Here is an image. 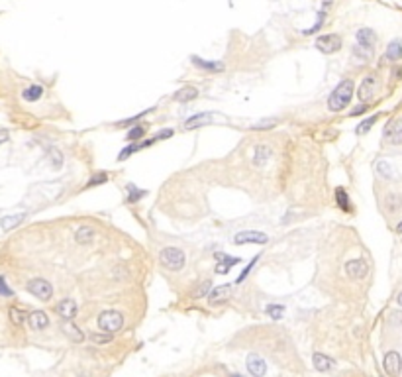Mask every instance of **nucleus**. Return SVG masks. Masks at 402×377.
Wrapping results in <instances>:
<instances>
[{
    "mask_svg": "<svg viewBox=\"0 0 402 377\" xmlns=\"http://www.w3.org/2000/svg\"><path fill=\"white\" fill-rule=\"evenodd\" d=\"M353 81L351 79H344L334 91H332V95H330V99H328V108L332 110V112H340V110H344L347 104H349V100H351V97H353Z\"/></svg>",
    "mask_w": 402,
    "mask_h": 377,
    "instance_id": "1",
    "label": "nucleus"
},
{
    "mask_svg": "<svg viewBox=\"0 0 402 377\" xmlns=\"http://www.w3.org/2000/svg\"><path fill=\"white\" fill-rule=\"evenodd\" d=\"M159 261H161V265H163L165 269H169V271H181V269L185 267V261H187V259H185V252H183L181 248L169 246V248L161 250Z\"/></svg>",
    "mask_w": 402,
    "mask_h": 377,
    "instance_id": "2",
    "label": "nucleus"
},
{
    "mask_svg": "<svg viewBox=\"0 0 402 377\" xmlns=\"http://www.w3.org/2000/svg\"><path fill=\"white\" fill-rule=\"evenodd\" d=\"M122 326H124V317H122V313H118V311H104V313L98 317V328L104 330V332H108V334L118 332Z\"/></svg>",
    "mask_w": 402,
    "mask_h": 377,
    "instance_id": "3",
    "label": "nucleus"
},
{
    "mask_svg": "<svg viewBox=\"0 0 402 377\" xmlns=\"http://www.w3.org/2000/svg\"><path fill=\"white\" fill-rule=\"evenodd\" d=\"M383 141L388 145H402V118H392L383 128Z\"/></svg>",
    "mask_w": 402,
    "mask_h": 377,
    "instance_id": "4",
    "label": "nucleus"
},
{
    "mask_svg": "<svg viewBox=\"0 0 402 377\" xmlns=\"http://www.w3.org/2000/svg\"><path fill=\"white\" fill-rule=\"evenodd\" d=\"M26 289H28V293H32L34 297L43 300V303H47V300L53 297V287L45 279H32V281H28Z\"/></svg>",
    "mask_w": 402,
    "mask_h": 377,
    "instance_id": "5",
    "label": "nucleus"
},
{
    "mask_svg": "<svg viewBox=\"0 0 402 377\" xmlns=\"http://www.w3.org/2000/svg\"><path fill=\"white\" fill-rule=\"evenodd\" d=\"M218 120H224V116L218 114V112H198V114L191 116L185 122V128L187 130H194V128H200V126H210L212 122H218Z\"/></svg>",
    "mask_w": 402,
    "mask_h": 377,
    "instance_id": "6",
    "label": "nucleus"
},
{
    "mask_svg": "<svg viewBox=\"0 0 402 377\" xmlns=\"http://www.w3.org/2000/svg\"><path fill=\"white\" fill-rule=\"evenodd\" d=\"M269 236L265 232H257V230H246V232H237L233 236V244L241 246V244H267Z\"/></svg>",
    "mask_w": 402,
    "mask_h": 377,
    "instance_id": "7",
    "label": "nucleus"
},
{
    "mask_svg": "<svg viewBox=\"0 0 402 377\" xmlns=\"http://www.w3.org/2000/svg\"><path fill=\"white\" fill-rule=\"evenodd\" d=\"M316 47L322 51V53H336L340 51L342 47V38L338 34H326V36H320L316 40Z\"/></svg>",
    "mask_w": 402,
    "mask_h": 377,
    "instance_id": "8",
    "label": "nucleus"
},
{
    "mask_svg": "<svg viewBox=\"0 0 402 377\" xmlns=\"http://www.w3.org/2000/svg\"><path fill=\"white\" fill-rule=\"evenodd\" d=\"M383 365H384V371H386L390 377H398L400 371H402V357H400V354L394 352V350L388 352V354L384 356Z\"/></svg>",
    "mask_w": 402,
    "mask_h": 377,
    "instance_id": "9",
    "label": "nucleus"
},
{
    "mask_svg": "<svg viewBox=\"0 0 402 377\" xmlns=\"http://www.w3.org/2000/svg\"><path fill=\"white\" fill-rule=\"evenodd\" d=\"M231 289H233V287H231L230 283H226V285H220V287L212 289V291H210V295H208V303H210L212 307L226 303L228 298H231Z\"/></svg>",
    "mask_w": 402,
    "mask_h": 377,
    "instance_id": "10",
    "label": "nucleus"
},
{
    "mask_svg": "<svg viewBox=\"0 0 402 377\" xmlns=\"http://www.w3.org/2000/svg\"><path fill=\"white\" fill-rule=\"evenodd\" d=\"M367 271H369V267H367V263L363 259H349L345 263V273L351 279H363L367 275Z\"/></svg>",
    "mask_w": 402,
    "mask_h": 377,
    "instance_id": "11",
    "label": "nucleus"
},
{
    "mask_svg": "<svg viewBox=\"0 0 402 377\" xmlns=\"http://www.w3.org/2000/svg\"><path fill=\"white\" fill-rule=\"evenodd\" d=\"M214 258H216V261H218V265H216V273H220V275H226V273L230 271V267H233V265L239 263V258L226 256V254H222V252H216Z\"/></svg>",
    "mask_w": 402,
    "mask_h": 377,
    "instance_id": "12",
    "label": "nucleus"
},
{
    "mask_svg": "<svg viewBox=\"0 0 402 377\" xmlns=\"http://www.w3.org/2000/svg\"><path fill=\"white\" fill-rule=\"evenodd\" d=\"M248 369L253 377H263L267 373V363H265L263 357H259L255 354H249L248 356Z\"/></svg>",
    "mask_w": 402,
    "mask_h": 377,
    "instance_id": "13",
    "label": "nucleus"
},
{
    "mask_svg": "<svg viewBox=\"0 0 402 377\" xmlns=\"http://www.w3.org/2000/svg\"><path fill=\"white\" fill-rule=\"evenodd\" d=\"M77 311H78V307H77V303H75L73 298H63L61 303L57 305V315H59L63 320H73L75 315H77Z\"/></svg>",
    "mask_w": 402,
    "mask_h": 377,
    "instance_id": "14",
    "label": "nucleus"
},
{
    "mask_svg": "<svg viewBox=\"0 0 402 377\" xmlns=\"http://www.w3.org/2000/svg\"><path fill=\"white\" fill-rule=\"evenodd\" d=\"M355 38H357V43H359L361 47H365V49H371V51H373V47L377 45V36H375V32L369 30V28L357 30Z\"/></svg>",
    "mask_w": 402,
    "mask_h": 377,
    "instance_id": "15",
    "label": "nucleus"
},
{
    "mask_svg": "<svg viewBox=\"0 0 402 377\" xmlns=\"http://www.w3.org/2000/svg\"><path fill=\"white\" fill-rule=\"evenodd\" d=\"M375 95V75H367L363 79V83L359 85V100L361 102H367L371 97Z\"/></svg>",
    "mask_w": 402,
    "mask_h": 377,
    "instance_id": "16",
    "label": "nucleus"
},
{
    "mask_svg": "<svg viewBox=\"0 0 402 377\" xmlns=\"http://www.w3.org/2000/svg\"><path fill=\"white\" fill-rule=\"evenodd\" d=\"M28 324H30L32 330H45L49 326V318L43 311H34L28 317Z\"/></svg>",
    "mask_w": 402,
    "mask_h": 377,
    "instance_id": "17",
    "label": "nucleus"
},
{
    "mask_svg": "<svg viewBox=\"0 0 402 377\" xmlns=\"http://www.w3.org/2000/svg\"><path fill=\"white\" fill-rule=\"evenodd\" d=\"M191 61L198 69H204V71H210V73H222L224 71V63H220V61H208V59H202V57H196V55H192Z\"/></svg>",
    "mask_w": 402,
    "mask_h": 377,
    "instance_id": "18",
    "label": "nucleus"
},
{
    "mask_svg": "<svg viewBox=\"0 0 402 377\" xmlns=\"http://www.w3.org/2000/svg\"><path fill=\"white\" fill-rule=\"evenodd\" d=\"M75 240L80 246H89L95 240V230L91 228V226H78L77 232H75Z\"/></svg>",
    "mask_w": 402,
    "mask_h": 377,
    "instance_id": "19",
    "label": "nucleus"
},
{
    "mask_svg": "<svg viewBox=\"0 0 402 377\" xmlns=\"http://www.w3.org/2000/svg\"><path fill=\"white\" fill-rule=\"evenodd\" d=\"M271 154H273V152H271L269 145H257V147H255V154H253V165L263 167V165L269 161Z\"/></svg>",
    "mask_w": 402,
    "mask_h": 377,
    "instance_id": "20",
    "label": "nucleus"
},
{
    "mask_svg": "<svg viewBox=\"0 0 402 377\" xmlns=\"http://www.w3.org/2000/svg\"><path fill=\"white\" fill-rule=\"evenodd\" d=\"M312 363H314V367H316L318 371H328V369L334 367V359L328 357V356H324V354H314V356H312Z\"/></svg>",
    "mask_w": 402,
    "mask_h": 377,
    "instance_id": "21",
    "label": "nucleus"
},
{
    "mask_svg": "<svg viewBox=\"0 0 402 377\" xmlns=\"http://www.w3.org/2000/svg\"><path fill=\"white\" fill-rule=\"evenodd\" d=\"M196 97H198V91L194 87H183L181 91H177L173 95V100H177V102H191Z\"/></svg>",
    "mask_w": 402,
    "mask_h": 377,
    "instance_id": "22",
    "label": "nucleus"
},
{
    "mask_svg": "<svg viewBox=\"0 0 402 377\" xmlns=\"http://www.w3.org/2000/svg\"><path fill=\"white\" fill-rule=\"evenodd\" d=\"M384 208L388 212H398L402 208V195L400 193H388L384 197Z\"/></svg>",
    "mask_w": 402,
    "mask_h": 377,
    "instance_id": "23",
    "label": "nucleus"
},
{
    "mask_svg": "<svg viewBox=\"0 0 402 377\" xmlns=\"http://www.w3.org/2000/svg\"><path fill=\"white\" fill-rule=\"evenodd\" d=\"M63 330H65V334L73 340V342H77V344H80V342H83L85 340V334L83 332H80V328L78 326H75L71 320H67L65 322V326H63Z\"/></svg>",
    "mask_w": 402,
    "mask_h": 377,
    "instance_id": "24",
    "label": "nucleus"
},
{
    "mask_svg": "<svg viewBox=\"0 0 402 377\" xmlns=\"http://www.w3.org/2000/svg\"><path fill=\"white\" fill-rule=\"evenodd\" d=\"M384 57H386V59H390V61H398V59H402V41H400V40L390 41V43H388V47H386Z\"/></svg>",
    "mask_w": 402,
    "mask_h": 377,
    "instance_id": "25",
    "label": "nucleus"
},
{
    "mask_svg": "<svg viewBox=\"0 0 402 377\" xmlns=\"http://www.w3.org/2000/svg\"><path fill=\"white\" fill-rule=\"evenodd\" d=\"M336 202H338V206L342 208V210H345V212H351V200H349V195H347V191L345 189H336Z\"/></svg>",
    "mask_w": 402,
    "mask_h": 377,
    "instance_id": "26",
    "label": "nucleus"
},
{
    "mask_svg": "<svg viewBox=\"0 0 402 377\" xmlns=\"http://www.w3.org/2000/svg\"><path fill=\"white\" fill-rule=\"evenodd\" d=\"M126 191H128V202L130 204H134V202H137L139 198H143V197H147V191H139L135 185H132V183H128L126 185Z\"/></svg>",
    "mask_w": 402,
    "mask_h": 377,
    "instance_id": "27",
    "label": "nucleus"
},
{
    "mask_svg": "<svg viewBox=\"0 0 402 377\" xmlns=\"http://www.w3.org/2000/svg\"><path fill=\"white\" fill-rule=\"evenodd\" d=\"M41 95H43V89H41L39 85H32V87H28V89L22 93L24 100H30V102L39 100V99H41Z\"/></svg>",
    "mask_w": 402,
    "mask_h": 377,
    "instance_id": "28",
    "label": "nucleus"
},
{
    "mask_svg": "<svg viewBox=\"0 0 402 377\" xmlns=\"http://www.w3.org/2000/svg\"><path fill=\"white\" fill-rule=\"evenodd\" d=\"M139 149H143V147H141V143H135V141H134V143H130V145H126V147L122 149V152L118 154V158H116V159H118V161H124V159H128L132 154L139 152Z\"/></svg>",
    "mask_w": 402,
    "mask_h": 377,
    "instance_id": "29",
    "label": "nucleus"
},
{
    "mask_svg": "<svg viewBox=\"0 0 402 377\" xmlns=\"http://www.w3.org/2000/svg\"><path fill=\"white\" fill-rule=\"evenodd\" d=\"M110 177H108V173H102V171H98V173H95L91 179H89V183L85 185V189H93V187H98V185H104L106 181H108Z\"/></svg>",
    "mask_w": 402,
    "mask_h": 377,
    "instance_id": "30",
    "label": "nucleus"
},
{
    "mask_svg": "<svg viewBox=\"0 0 402 377\" xmlns=\"http://www.w3.org/2000/svg\"><path fill=\"white\" fill-rule=\"evenodd\" d=\"M22 220H24V214L8 216V218H2V222H0V226H2V230H12L14 226H18V224H20Z\"/></svg>",
    "mask_w": 402,
    "mask_h": 377,
    "instance_id": "31",
    "label": "nucleus"
},
{
    "mask_svg": "<svg viewBox=\"0 0 402 377\" xmlns=\"http://www.w3.org/2000/svg\"><path fill=\"white\" fill-rule=\"evenodd\" d=\"M145 132H147V126H145V124H137V126H134V128L128 132V139H130V141H137V139H141V138L145 136Z\"/></svg>",
    "mask_w": 402,
    "mask_h": 377,
    "instance_id": "32",
    "label": "nucleus"
},
{
    "mask_svg": "<svg viewBox=\"0 0 402 377\" xmlns=\"http://www.w3.org/2000/svg\"><path fill=\"white\" fill-rule=\"evenodd\" d=\"M377 120H379V116H377V114H375V116H369L367 120H363V122H361V124H359L357 128H355V134H359V136L367 134V132L371 130V126H373V124H375Z\"/></svg>",
    "mask_w": 402,
    "mask_h": 377,
    "instance_id": "33",
    "label": "nucleus"
},
{
    "mask_svg": "<svg viewBox=\"0 0 402 377\" xmlns=\"http://www.w3.org/2000/svg\"><path fill=\"white\" fill-rule=\"evenodd\" d=\"M377 173H379L383 179H392V177H394V171H392V167H390L386 161H379V163H377Z\"/></svg>",
    "mask_w": 402,
    "mask_h": 377,
    "instance_id": "34",
    "label": "nucleus"
},
{
    "mask_svg": "<svg viewBox=\"0 0 402 377\" xmlns=\"http://www.w3.org/2000/svg\"><path fill=\"white\" fill-rule=\"evenodd\" d=\"M49 159H51V167L53 169H59L63 165V154L59 152V149H55V147L49 149Z\"/></svg>",
    "mask_w": 402,
    "mask_h": 377,
    "instance_id": "35",
    "label": "nucleus"
},
{
    "mask_svg": "<svg viewBox=\"0 0 402 377\" xmlns=\"http://www.w3.org/2000/svg\"><path fill=\"white\" fill-rule=\"evenodd\" d=\"M10 320H12L16 326H22L24 320H26V313L20 311L18 307H12V309H10Z\"/></svg>",
    "mask_w": 402,
    "mask_h": 377,
    "instance_id": "36",
    "label": "nucleus"
},
{
    "mask_svg": "<svg viewBox=\"0 0 402 377\" xmlns=\"http://www.w3.org/2000/svg\"><path fill=\"white\" fill-rule=\"evenodd\" d=\"M257 261H259V256H255V258H253V259L249 261V265H248V267H246L244 271H241V273L237 275V279H235V285H241V283H244V279H246V277H248L249 273H251V269L255 267V263H257Z\"/></svg>",
    "mask_w": 402,
    "mask_h": 377,
    "instance_id": "37",
    "label": "nucleus"
},
{
    "mask_svg": "<svg viewBox=\"0 0 402 377\" xmlns=\"http://www.w3.org/2000/svg\"><path fill=\"white\" fill-rule=\"evenodd\" d=\"M210 289H212V285H210V281H202L196 289H194V293H192V297L194 298H200V297H204V295H208L210 293Z\"/></svg>",
    "mask_w": 402,
    "mask_h": 377,
    "instance_id": "38",
    "label": "nucleus"
},
{
    "mask_svg": "<svg viewBox=\"0 0 402 377\" xmlns=\"http://www.w3.org/2000/svg\"><path fill=\"white\" fill-rule=\"evenodd\" d=\"M283 313H285V307H283V305H269V307H267V315H269L271 318H275V320L283 318Z\"/></svg>",
    "mask_w": 402,
    "mask_h": 377,
    "instance_id": "39",
    "label": "nucleus"
},
{
    "mask_svg": "<svg viewBox=\"0 0 402 377\" xmlns=\"http://www.w3.org/2000/svg\"><path fill=\"white\" fill-rule=\"evenodd\" d=\"M151 110H155V108H147V110H143V112H139V114H135V116H132V118H128V120H122V122H118V126H130V124H134V122H139L145 114H149Z\"/></svg>",
    "mask_w": 402,
    "mask_h": 377,
    "instance_id": "40",
    "label": "nucleus"
},
{
    "mask_svg": "<svg viewBox=\"0 0 402 377\" xmlns=\"http://www.w3.org/2000/svg\"><path fill=\"white\" fill-rule=\"evenodd\" d=\"M91 340L96 342V344H108L112 340V334L104 332V334H91Z\"/></svg>",
    "mask_w": 402,
    "mask_h": 377,
    "instance_id": "41",
    "label": "nucleus"
},
{
    "mask_svg": "<svg viewBox=\"0 0 402 377\" xmlns=\"http://www.w3.org/2000/svg\"><path fill=\"white\" fill-rule=\"evenodd\" d=\"M173 134H175V130H171V128H167V130H161V132H157L153 138L159 141V139H167V138H173Z\"/></svg>",
    "mask_w": 402,
    "mask_h": 377,
    "instance_id": "42",
    "label": "nucleus"
},
{
    "mask_svg": "<svg viewBox=\"0 0 402 377\" xmlns=\"http://www.w3.org/2000/svg\"><path fill=\"white\" fill-rule=\"evenodd\" d=\"M0 295H2V297H10L12 295V289L6 285L4 277H0Z\"/></svg>",
    "mask_w": 402,
    "mask_h": 377,
    "instance_id": "43",
    "label": "nucleus"
},
{
    "mask_svg": "<svg viewBox=\"0 0 402 377\" xmlns=\"http://www.w3.org/2000/svg\"><path fill=\"white\" fill-rule=\"evenodd\" d=\"M367 108H369V104L367 102H361L355 110H351V116H359V114H365L367 112Z\"/></svg>",
    "mask_w": 402,
    "mask_h": 377,
    "instance_id": "44",
    "label": "nucleus"
},
{
    "mask_svg": "<svg viewBox=\"0 0 402 377\" xmlns=\"http://www.w3.org/2000/svg\"><path fill=\"white\" fill-rule=\"evenodd\" d=\"M277 124V120H269V122H263V124H255V126H251L253 130H263V128H273Z\"/></svg>",
    "mask_w": 402,
    "mask_h": 377,
    "instance_id": "45",
    "label": "nucleus"
},
{
    "mask_svg": "<svg viewBox=\"0 0 402 377\" xmlns=\"http://www.w3.org/2000/svg\"><path fill=\"white\" fill-rule=\"evenodd\" d=\"M8 139V132L6 130H0V143H4Z\"/></svg>",
    "mask_w": 402,
    "mask_h": 377,
    "instance_id": "46",
    "label": "nucleus"
},
{
    "mask_svg": "<svg viewBox=\"0 0 402 377\" xmlns=\"http://www.w3.org/2000/svg\"><path fill=\"white\" fill-rule=\"evenodd\" d=\"M396 303L402 307V291H400V293H398V297H396Z\"/></svg>",
    "mask_w": 402,
    "mask_h": 377,
    "instance_id": "47",
    "label": "nucleus"
},
{
    "mask_svg": "<svg viewBox=\"0 0 402 377\" xmlns=\"http://www.w3.org/2000/svg\"><path fill=\"white\" fill-rule=\"evenodd\" d=\"M396 232H398V234H402V222L396 226Z\"/></svg>",
    "mask_w": 402,
    "mask_h": 377,
    "instance_id": "48",
    "label": "nucleus"
},
{
    "mask_svg": "<svg viewBox=\"0 0 402 377\" xmlns=\"http://www.w3.org/2000/svg\"><path fill=\"white\" fill-rule=\"evenodd\" d=\"M231 377H241V375H239V373H235V375H231Z\"/></svg>",
    "mask_w": 402,
    "mask_h": 377,
    "instance_id": "49",
    "label": "nucleus"
}]
</instances>
